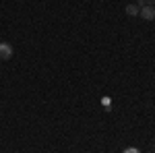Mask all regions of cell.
Returning a JSON list of instances; mask_svg holds the SVG:
<instances>
[{"mask_svg": "<svg viewBox=\"0 0 155 153\" xmlns=\"http://www.w3.org/2000/svg\"><path fill=\"white\" fill-rule=\"evenodd\" d=\"M12 58V46L11 44H0V60H11Z\"/></svg>", "mask_w": 155, "mask_h": 153, "instance_id": "1", "label": "cell"}, {"mask_svg": "<svg viewBox=\"0 0 155 153\" xmlns=\"http://www.w3.org/2000/svg\"><path fill=\"white\" fill-rule=\"evenodd\" d=\"M139 15L143 17L145 21H153L155 19V6H143V8L139 11Z\"/></svg>", "mask_w": 155, "mask_h": 153, "instance_id": "2", "label": "cell"}, {"mask_svg": "<svg viewBox=\"0 0 155 153\" xmlns=\"http://www.w3.org/2000/svg\"><path fill=\"white\" fill-rule=\"evenodd\" d=\"M139 11H141V8H139L137 4H128V6H126V15H130V17L139 15Z\"/></svg>", "mask_w": 155, "mask_h": 153, "instance_id": "3", "label": "cell"}, {"mask_svg": "<svg viewBox=\"0 0 155 153\" xmlns=\"http://www.w3.org/2000/svg\"><path fill=\"white\" fill-rule=\"evenodd\" d=\"M124 153H141L139 149H134V147H128V149H124Z\"/></svg>", "mask_w": 155, "mask_h": 153, "instance_id": "4", "label": "cell"}, {"mask_svg": "<svg viewBox=\"0 0 155 153\" xmlns=\"http://www.w3.org/2000/svg\"><path fill=\"white\" fill-rule=\"evenodd\" d=\"M153 147H155V143H153Z\"/></svg>", "mask_w": 155, "mask_h": 153, "instance_id": "5", "label": "cell"}]
</instances>
